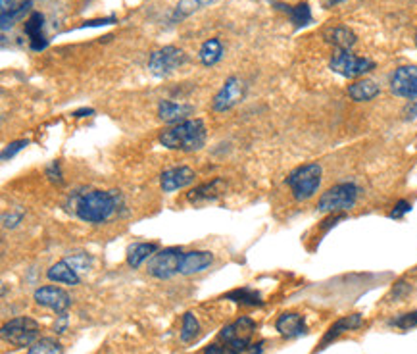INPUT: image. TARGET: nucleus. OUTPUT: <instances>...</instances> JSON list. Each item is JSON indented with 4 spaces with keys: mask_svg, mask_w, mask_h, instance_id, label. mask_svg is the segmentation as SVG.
I'll use <instances>...</instances> for the list:
<instances>
[{
    "mask_svg": "<svg viewBox=\"0 0 417 354\" xmlns=\"http://www.w3.org/2000/svg\"><path fill=\"white\" fill-rule=\"evenodd\" d=\"M93 114H94L93 108H79V110H75L72 116L73 118H89V116H93Z\"/></svg>",
    "mask_w": 417,
    "mask_h": 354,
    "instance_id": "nucleus-41",
    "label": "nucleus"
},
{
    "mask_svg": "<svg viewBox=\"0 0 417 354\" xmlns=\"http://www.w3.org/2000/svg\"><path fill=\"white\" fill-rule=\"evenodd\" d=\"M46 177H49V181L51 183H54V185H62L64 183V175H62V166H60V162L58 160H54V162H51L49 166H46Z\"/></svg>",
    "mask_w": 417,
    "mask_h": 354,
    "instance_id": "nucleus-34",
    "label": "nucleus"
},
{
    "mask_svg": "<svg viewBox=\"0 0 417 354\" xmlns=\"http://www.w3.org/2000/svg\"><path fill=\"white\" fill-rule=\"evenodd\" d=\"M390 325L400 327V329H411V327H416L417 325V312H408V314H402V316H398L396 320H392V322H390Z\"/></svg>",
    "mask_w": 417,
    "mask_h": 354,
    "instance_id": "nucleus-33",
    "label": "nucleus"
},
{
    "mask_svg": "<svg viewBox=\"0 0 417 354\" xmlns=\"http://www.w3.org/2000/svg\"><path fill=\"white\" fill-rule=\"evenodd\" d=\"M196 174L188 166H177L169 167L164 174L160 175V187L164 193H173V191H179L185 189L188 185L195 183Z\"/></svg>",
    "mask_w": 417,
    "mask_h": 354,
    "instance_id": "nucleus-13",
    "label": "nucleus"
},
{
    "mask_svg": "<svg viewBox=\"0 0 417 354\" xmlns=\"http://www.w3.org/2000/svg\"><path fill=\"white\" fill-rule=\"evenodd\" d=\"M64 329H65V314H60V322L54 325V331L64 333Z\"/></svg>",
    "mask_w": 417,
    "mask_h": 354,
    "instance_id": "nucleus-43",
    "label": "nucleus"
},
{
    "mask_svg": "<svg viewBox=\"0 0 417 354\" xmlns=\"http://www.w3.org/2000/svg\"><path fill=\"white\" fill-rule=\"evenodd\" d=\"M46 277L54 283H65V285H79L81 277L79 274L73 270L70 264L65 260L56 262L54 266L49 267V272H46Z\"/></svg>",
    "mask_w": 417,
    "mask_h": 354,
    "instance_id": "nucleus-21",
    "label": "nucleus"
},
{
    "mask_svg": "<svg viewBox=\"0 0 417 354\" xmlns=\"http://www.w3.org/2000/svg\"><path fill=\"white\" fill-rule=\"evenodd\" d=\"M212 262H214V254L210 253V251H191V253H183L179 274H200L206 267L212 266Z\"/></svg>",
    "mask_w": 417,
    "mask_h": 354,
    "instance_id": "nucleus-17",
    "label": "nucleus"
},
{
    "mask_svg": "<svg viewBox=\"0 0 417 354\" xmlns=\"http://www.w3.org/2000/svg\"><path fill=\"white\" fill-rule=\"evenodd\" d=\"M216 0H181L177 8H175V12H173V22H177V20H183V18H187L196 10H200L202 6H210V4H214Z\"/></svg>",
    "mask_w": 417,
    "mask_h": 354,
    "instance_id": "nucleus-28",
    "label": "nucleus"
},
{
    "mask_svg": "<svg viewBox=\"0 0 417 354\" xmlns=\"http://www.w3.org/2000/svg\"><path fill=\"white\" fill-rule=\"evenodd\" d=\"M416 44H417V35H416Z\"/></svg>",
    "mask_w": 417,
    "mask_h": 354,
    "instance_id": "nucleus-46",
    "label": "nucleus"
},
{
    "mask_svg": "<svg viewBox=\"0 0 417 354\" xmlns=\"http://www.w3.org/2000/svg\"><path fill=\"white\" fill-rule=\"evenodd\" d=\"M223 193H225V183H223V179L216 177V179H212L210 183H204V185H198L196 189H193V191L187 195V198H188V203H193V204L210 203V201H216V198H219Z\"/></svg>",
    "mask_w": 417,
    "mask_h": 354,
    "instance_id": "nucleus-19",
    "label": "nucleus"
},
{
    "mask_svg": "<svg viewBox=\"0 0 417 354\" xmlns=\"http://www.w3.org/2000/svg\"><path fill=\"white\" fill-rule=\"evenodd\" d=\"M35 303L43 308L56 312V314H65V310L72 306V298L64 289L46 285V287L35 291Z\"/></svg>",
    "mask_w": 417,
    "mask_h": 354,
    "instance_id": "nucleus-12",
    "label": "nucleus"
},
{
    "mask_svg": "<svg viewBox=\"0 0 417 354\" xmlns=\"http://www.w3.org/2000/svg\"><path fill=\"white\" fill-rule=\"evenodd\" d=\"M406 114H408V116H406V120H413V118H417V102L416 104L411 102L410 106L406 108Z\"/></svg>",
    "mask_w": 417,
    "mask_h": 354,
    "instance_id": "nucleus-42",
    "label": "nucleus"
},
{
    "mask_svg": "<svg viewBox=\"0 0 417 354\" xmlns=\"http://www.w3.org/2000/svg\"><path fill=\"white\" fill-rule=\"evenodd\" d=\"M44 25V15L41 12H31L27 20H25V25H23V31L29 39V46L31 51L41 52L49 46V39L44 35L43 31Z\"/></svg>",
    "mask_w": 417,
    "mask_h": 354,
    "instance_id": "nucleus-15",
    "label": "nucleus"
},
{
    "mask_svg": "<svg viewBox=\"0 0 417 354\" xmlns=\"http://www.w3.org/2000/svg\"><path fill=\"white\" fill-rule=\"evenodd\" d=\"M181 341L183 343H193V341L200 335V324L193 312H187L183 316V324H181Z\"/></svg>",
    "mask_w": 417,
    "mask_h": 354,
    "instance_id": "nucleus-27",
    "label": "nucleus"
},
{
    "mask_svg": "<svg viewBox=\"0 0 417 354\" xmlns=\"http://www.w3.org/2000/svg\"><path fill=\"white\" fill-rule=\"evenodd\" d=\"M200 62L204 65H214L223 58V44L219 39H210L200 46Z\"/></svg>",
    "mask_w": 417,
    "mask_h": 354,
    "instance_id": "nucleus-26",
    "label": "nucleus"
},
{
    "mask_svg": "<svg viewBox=\"0 0 417 354\" xmlns=\"http://www.w3.org/2000/svg\"><path fill=\"white\" fill-rule=\"evenodd\" d=\"M254 329H256V322L248 316H243V318L235 320L233 324L223 327L219 331V341L233 348L237 354L246 353L252 347L250 339Z\"/></svg>",
    "mask_w": 417,
    "mask_h": 354,
    "instance_id": "nucleus-7",
    "label": "nucleus"
},
{
    "mask_svg": "<svg viewBox=\"0 0 417 354\" xmlns=\"http://www.w3.org/2000/svg\"><path fill=\"white\" fill-rule=\"evenodd\" d=\"M195 112V108L191 104H183V102H173V101H160L158 104V118L164 123H177L187 122L188 116Z\"/></svg>",
    "mask_w": 417,
    "mask_h": 354,
    "instance_id": "nucleus-16",
    "label": "nucleus"
},
{
    "mask_svg": "<svg viewBox=\"0 0 417 354\" xmlns=\"http://www.w3.org/2000/svg\"><path fill=\"white\" fill-rule=\"evenodd\" d=\"M390 91L400 99H417V65H402L390 75Z\"/></svg>",
    "mask_w": 417,
    "mask_h": 354,
    "instance_id": "nucleus-11",
    "label": "nucleus"
},
{
    "mask_svg": "<svg viewBox=\"0 0 417 354\" xmlns=\"http://www.w3.org/2000/svg\"><path fill=\"white\" fill-rule=\"evenodd\" d=\"M410 210H411V204L408 203V201H398V203L394 204L392 212H390V217H392V220H402Z\"/></svg>",
    "mask_w": 417,
    "mask_h": 354,
    "instance_id": "nucleus-36",
    "label": "nucleus"
},
{
    "mask_svg": "<svg viewBox=\"0 0 417 354\" xmlns=\"http://www.w3.org/2000/svg\"><path fill=\"white\" fill-rule=\"evenodd\" d=\"M156 253H158L156 243H133L127 248V264L135 270V267L143 266L146 260H150Z\"/></svg>",
    "mask_w": 417,
    "mask_h": 354,
    "instance_id": "nucleus-20",
    "label": "nucleus"
},
{
    "mask_svg": "<svg viewBox=\"0 0 417 354\" xmlns=\"http://www.w3.org/2000/svg\"><path fill=\"white\" fill-rule=\"evenodd\" d=\"M22 220L23 212H10V214L2 216V224H4V227H15L18 224H22Z\"/></svg>",
    "mask_w": 417,
    "mask_h": 354,
    "instance_id": "nucleus-37",
    "label": "nucleus"
},
{
    "mask_svg": "<svg viewBox=\"0 0 417 354\" xmlns=\"http://www.w3.org/2000/svg\"><path fill=\"white\" fill-rule=\"evenodd\" d=\"M275 6H279L283 12H287L288 18H290V22L295 23L296 30H302L306 25L314 22V18H312V10L306 2L302 4H296V6H285V4H275Z\"/></svg>",
    "mask_w": 417,
    "mask_h": 354,
    "instance_id": "nucleus-24",
    "label": "nucleus"
},
{
    "mask_svg": "<svg viewBox=\"0 0 417 354\" xmlns=\"http://www.w3.org/2000/svg\"><path fill=\"white\" fill-rule=\"evenodd\" d=\"M323 2L325 8H333L337 6V4H340V2H345V0H321Z\"/></svg>",
    "mask_w": 417,
    "mask_h": 354,
    "instance_id": "nucleus-45",
    "label": "nucleus"
},
{
    "mask_svg": "<svg viewBox=\"0 0 417 354\" xmlns=\"http://www.w3.org/2000/svg\"><path fill=\"white\" fill-rule=\"evenodd\" d=\"M39 331H41V325L39 322H35L33 318H14L10 320L8 324L2 325V339L10 343L12 347L23 348L31 347L33 343L39 341Z\"/></svg>",
    "mask_w": 417,
    "mask_h": 354,
    "instance_id": "nucleus-5",
    "label": "nucleus"
},
{
    "mask_svg": "<svg viewBox=\"0 0 417 354\" xmlns=\"http://www.w3.org/2000/svg\"><path fill=\"white\" fill-rule=\"evenodd\" d=\"M160 143L172 151L196 152L206 145V125L202 120H187L160 135Z\"/></svg>",
    "mask_w": 417,
    "mask_h": 354,
    "instance_id": "nucleus-2",
    "label": "nucleus"
},
{
    "mask_svg": "<svg viewBox=\"0 0 417 354\" xmlns=\"http://www.w3.org/2000/svg\"><path fill=\"white\" fill-rule=\"evenodd\" d=\"M410 293H411L410 283L400 279V282L394 283V287H392V291H390V296H392L394 301H402V298H406V296L410 295Z\"/></svg>",
    "mask_w": 417,
    "mask_h": 354,
    "instance_id": "nucleus-35",
    "label": "nucleus"
},
{
    "mask_svg": "<svg viewBox=\"0 0 417 354\" xmlns=\"http://www.w3.org/2000/svg\"><path fill=\"white\" fill-rule=\"evenodd\" d=\"M27 354H64V347H62V343L58 339L43 337V339H39L31 345Z\"/></svg>",
    "mask_w": 417,
    "mask_h": 354,
    "instance_id": "nucleus-29",
    "label": "nucleus"
},
{
    "mask_svg": "<svg viewBox=\"0 0 417 354\" xmlns=\"http://www.w3.org/2000/svg\"><path fill=\"white\" fill-rule=\"evenodd\" d=\"M70 266L77 272V274H81V272H89L91 270V266H93V258L89 256L86 253H73V254H68L64 258Z\"/></svg>",
    "mask_w": 417,
    "mask_h": 354,
    "instance_id": "nucleus-31",
    "label": "nucleus"
},
{
    "mask_svg": "<svg viewBox=\"0 0 417 354\" xmlns=\"http://www.w3.org/2000/svg\"><path fill=\"white\" fill-rule=\"evenodd\" d=\"M262 347H264V341H259L258 345H252V348H248V354H262Z\"/></svg>",
    "mask_w": 417,
    "mask_h": 354,
    "instance_id": "nucleus-44",
    "label": "nucleus"
},
{
    "mask_svg": "<svg viewBox=\"0 0 417 354\" xmlns=\"http://www.w3.org/2000/svg\"><path fill=\"white\" fill-rule=\"evenodd\" d=\"M379 93H381V89H379V85L371 80H360L348 87V96H350L354 102L373 101Z\"/></svg>",
    "mask_w": 417,
    "mask_h": 354,
    "instance_id": "nucleus-22",
    "label": "nucleus"
},
{
    "mask_svg": "<svg viewBox=\"0 0 417 354\" xmlns=\"http://www.w3.org/2000/svg\"><path fill=\"white\" fill-rule=\"evenodd\" d=\"M187 62V54L177 46H164L160 51L152 52L148 60V70L156 77H167L177 68Z\"/></svg>",
    "mask_w": 417,
    "mask_h": 354,
    "instance_id": "nucleus-9",
    "label": "nucleus"
},
{
    "mask_svg": "<svg viewBox=\"0 0 417 354\" xmlns=\"http://www.w3.org/2000/svg\"><path fill=\"white\" fill-rule=\"evenodd\" d=\"M227 301L240 304V306H264V298L259 295L258 291L252 289V287H240V289L229 291L225 295Z\"/></svg>",
    "mask_w": 417,
    "mask_h": 354,
    "instance_id": "nucleus-25",
    "label": "nucleus"
},
{
    "mask_svg": "<svg viewBox=\"0 0 417 354\" xmlns=\"http://www.w3.org/2000/svg\"><path fill=\"white\" fill-rule=\"evenodd\" d=\"M14 0H0V14L6 15L14 10Z\"/></svg>",
    "mask_w": 417,
    "mask_h": 354,
    "instance_id": "nucleus-40",
    "label": "nucleus"
},
{
    "mask_svg": "<svg viewBox=\"0 0 417 354\" xmlns=\"http://www.w3.org/2000/svg\"><path fill=\"white\" fill-rule=\"evenodd\" d=\"M327 43H331L337 51H350L354 44H356V33L352 30H348L345 25H340V27H333V30L327 31Z\"/></svg>",
    "mask_w": 417,
    "mask_h": 354,
    "instance_id": "nucleus-23",
    "label": "nucleus"
},
{
    "mask_svg": "<svg viewBox=\"0 0 417 354\" xmlns=\"http://www.w3.org/2000/svg\"><path fill=\"white\" fill-rule=\"evenodd\" d=\"M246 94L245 81L240 77H229L223 83V87L219 89V93L214 96V110L216 112H227V110L235 108L238 102H243Z\"/></svg>",
    "mask_w": 417,
    "mask_h": 354,
    "instance_id": "nucleus-10",
    "label": "nucleus"
},
{
    "mask_svg": "<svg viewBox=\"0 0 417 354\" xmlns=\"http://www.w3.org/2000/svg\"><path fill=\"white\" fill-rule=\"evenodd\" d=\"M181 258H183V251L179 246H167L152 256L146 266V272L156 279H169L172 275L179 274Z\"/></svg>",
    "mask_w": 417,
    "mask_h": 354,
    "instance_id": "nucleus-8",
    "label": "nucleus"
},
{
    "mask_svg": "<svg viewBox=\"0 0 417 354\" xmlns=\"http://www.w3.org/2000/svg\"><path fill=\"white\" fill-rule=\"evenodd\" d=\"M31 8H33V2L31 0H23L22 4L18 8H14L10 14L2 15V31H8L15 22H22L23 18L27 12H31Z\"/></svg>",
    "mask_w": 417,
    "mask_h": 354,
    "instance_id": "nucleus-30",
    "label": "nucleus"
},
{
    "mask_svg": "<svg viewBox=\"0 0 417 354\" xmlns=\"http://www.w3.org/2000/svg\"><path fill=\"white\" fill-rule=\"evenodd\" d=\"M358 196H360L358 185L352 181H345L325 191L317 201V210L323 214H342L356 206Z\"/></svg>",
    "mask_w": 417,
    "mask_h": 354,
    "instance_id": "nucleus-4",
    "label": "nucleus"
},
{
    "mask_svg": "<svg viewBox=\"0 0 417 354\" xmlns=\"http://www.w3.org/2000/svg\"><path fill=\"white\" fill-rule=\"evenodd\" d=\"M202 354H237L231 347H227L225 343L222 345H210V347L204 348V353Z\"/></svg>",
    "mask_w": 417,
    "mask_h": 354,
    "instance_id": "nucleus-38",
    "label": "nucleus"
},
{
    "mask_svg": "<svg viewBox=\"0 0 417 354\" xmlns=\"http://www.w3.org/2000/svg\"><path fill=\"white\" fill-rule=\"evenodd\" d=\"M29 145L27 139H20V141H14V143H10V145H6L4 148H2V154H0V158H2V162H8L10 158H14L15 154L20 151H23L25 146Z\"/></svg>",
    "mask_w": 417,
    "mask_h": 354,
    "instance_id": "nucleus-32",
    "label": "nucleus"
},
{
    "mask_svg": "<svg viewBox=\"0 0 417 354\" xmlns=\"http://www.w3.org/2000/svg\"><path fill=\"white\" fill-rule=\"evenodd\" d=\"M321 177H323V167L317 162L312 164H304L293 170L287 177V185L290 187V193L296 201H308L316 195L321 185Z\"/></svg>",
    "mask_w": 417,
    "mask_h": 354,
    "instance_id": "nucleus-3",
    "label": "nucleus"
},
{
    "mask_svg": "<svg viewBox=\"0 0 417 354\" xmlns=\"http://www.w3.org/2000/svg\"><path fill=\"white\" fill-rule=\"evenodd\" d=\"M361 324H364V320H361L360 314H350V316H345V318L337 320L323 335V339L319 343V348H325L329 343H333L337 337H340L342 333L358 329V327H361Z\"/></svg>",
    "mask_w": 417,
    "mask_h": 354,
    "instance_id": "nucleus-18",
    "label": "nucleus"
},
{
    "mask_svg": "<svg viewBox=\"0 0 417 354\" xmlns=\"http://www.w3.org/2000/svg\"><path fill=\"white\" fill-rule=\"evenodd\" d=\"M117 22V18L115 15H108V18H102V20H89L85 22L81 27H101V25H110V23Z\"/></svg>",
    "mask_w": 417,
    "mask_h": 354,
    "instance_id": "nucleus-39",
    "label": "nucleus"
},
{
    "mask_svg": "<svg viewBox=\"0 0 417 354\" xmlns=\"http://www.w3.org/2000/svg\"><path fill=\"white\" fill-rule=\"evenodd\" d=\"M329 68L346 80H356V77L373 72L375 62L364 58V56H356L352 51H335L331 62H329Z\"/></svg>",
    "mask_w": 417,
    "mask_h": 354,
    "instance_id": "nucleus-6",
    "label": "nucleus"
},
{
    "mask_svg": "<svg viewBox=\"0 0 417 354\" xmlns=\"http://www.w3.org/2000/svg\"><path fill=\"white\" fill-rule=\"evenodd\" d=\"M117 210L115 191H86L79 193L73 201V212L81 222L86 224H104Z\"/></svg>",
    "mask_w": 417,
    "mask_h": 354,
    "instance_id": "nucleus-1",
    "label": "nucleus"
},
{
    "mask_svg": "<svg viewBox=\"0 0 417 354\" xmlns=\"http://www.w3.org/2000/svg\"><path fill=\"white\" fill-rule=\"evenodd\" d=\"M275 329H277L281 337H285V339H296V337L308 333V325H306V320H304L302 314L285 312V314H281L279 318H277V322H275Z\"/></svg>",
    "mask_w": 417,
    "mask_h": 354,
    "instance_id": "nucleus-14",
    "label": "nucleus"
}]
</instances>
